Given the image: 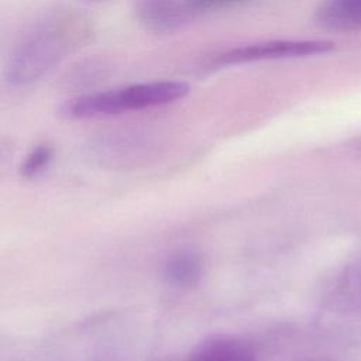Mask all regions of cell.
<instances>
[{
    "mask_svg": "<svg viewBox=\"0 0 361 361\" xmlns=\"http://www.w3.org/2000/svg\"><path fill=\"white\" fill-rule=\"evenodd\" d=\"M92 34L90 21L72 11L48 14L23 31L10 47L3 65V83L28 87L51 73Z\"/></svg>",
    "mask_w": 361,
    "mask_h": 361,
    "instance_id": "obj_1",
    "label": "cell"
},
{
    "mask_svg": "<svg viewBox=\"0 0 361 361\" xmlns=\"http://www.w3.org/2000/svg\"><path fill=\"white\" fill-rule=\"evenodd\" d=\"M190 87L183 80H151L117 89L86 93L66 100L59 114L66 118H94L159 107L183 99Z\"/></svg>",
    "mask_w": 361,
    "mask_h": 361,
    "instance_id": "obj_2",
    "label": "cell"
},
{
    "mask_svg": "<svg viewBox=\"0 0 361 361\" xmlns=\"http://www.w3.org/2000/svg\"><path fill=\"white\" fill-rule=\"evenodd\" d=\"M333 49L334 42L329 39H268L223 51L213 59V63L230 66L261 61L306 58L329 54Z\"/></svg>",
    "mask_w": 361,
    "mask_h": 361,
    "instance_id": "obj_3",
    "label": "cell"
},
{
    "mask_svg": "<svg viewBox=\"0 0 361 361\" xmlns=\"http://www.w3.org/2000/svg\"><path fill=\"white\" fill-rule=\"evenodd\" d=\"M206 8L199 0H135L138 25L157 35L173 34L192 24Z\"/></svg>",
    "mask_w": 361,
    "mask_h": 361,
    "instance_id": "obj_4",
    "label": "cell"
},
{
    "mask_svg": "<svg viewBox=\"0 0 361 361\" xmlns=\"http://www.w3.org/2000/svg\"><path fill=\"white\" fill-rule=\"evenodd\" d=\"M327 305L347 314L361 316V259L338 269L326 289Z\"/></svg>",
    "mask_w": 361,
    "mask_h": 361,
    "instance_id": "obj_5",
    "label": "cell"
},
{
    "mask_svg": "<svg viewBox=\"0 0 361 361\" xmlns=\"http://www.w3.org/2000/svg\"><path fill=\"white\" fill-rule=\"evenodd\" d=\"M314 23L330 32L361 31V0H323L314 10Z\"/></svg>",
    "mask_w": 361,
    "mask_h": 361,
    "instance_id": "obj_6",
    "label": "cell"
},
{
    "mask_svg": "<svg viewBox=\"0 0 361 361\" xmlns=\"http://www.w3.org/2000/svg\"><path fill=\"white\" fill-rule=\"evenodd\" d=\"M185 361H258L254 350L233 337H214L199 345Z\"/></svg>",
    "mask_w": 361,
    "mask_h": 361,
    "instance_id": "obj_7",
    "label": "cell"
},
{
    "mask_svg": "<svg viewBox=\"0 0 361 361\" xmlns=\"http://www.w3.org/2000/svg\"><path fill=\"white\" fill-rule=\"evenodd\" d=\"M202 258L193 250H179L164 265L165 279L178 288H192L202 276Z\"/></svg>",
    "mask_w": 361,
    "mask_h": 361,
    "instance_id": "obj_8",
    "label": "cell"
},
{
    "mask_svg": "<svg viewBox=\"0 0 361 361\" xmlns=\"http://www.w3.org/2000/svg\"><path fill=\"white\" fill-rule=\"evenodd\" d=\"M52 149L48 145H37L30 151V154L21 162L20 173L25 178H32L38 175L51 161Z\"/></svg>",
    "mask_w": 361,
    "mask_h": 361,
    "instance_id": "obj_9",
    "label": "cell"
},
{
    "mask_svg": "<svg viewBox=\"0 0 361 361\" xmlns=\"http://www.w3.org/2000/svg\"><path fill=\"white\" fill-rule=\"evenodd\" d=\"M200 4L209 10V8H217V7H228V6H235V4H241L250 0H199Z\"/></svg>",
    "mask_w": 361,
    "mask_h": 361,
    "instance_id": "obj_10",
    "label": "cell"
},
{
    "mask_svg": "<svg viewBox=\"0 0 361 361\" xmlns=\"http://www.w3.org/2000/svg\"><path fill=\"white\" fill-rule=\"evenodd\" d=\"M82 1H92L93 3V1H104V0H82Z\"/></svg>",
    "mask_w": 361,
    "mask_h": 361,
    "instance_id": "obj_11",
    "label": "cell"
},
{
    "mask_svg": "<svg viewBox=\"0 0 361 361\" xmlns=\"http://www.w3.org/2000/svg\"><path fill=\"white\" fill-rule=\"evenodd\" d=\"M305 361H323V360H305Z\"/></svg>",
    "mask_w": 361,
    "mask_h": 361,
    "instance_id": "obj_12",
    "label": "cell"
}]
</instances>
